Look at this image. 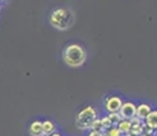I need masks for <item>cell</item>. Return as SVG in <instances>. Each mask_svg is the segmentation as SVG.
Wrapping results in <instances>:
<instances>
[{
    "mask_svg": "<svg viewBox=\"0 0 157 136\" xmlns=\"http://www.w3.org/2000/svg\"><path fill=\"white\" fill-rule=\"evenodd\" d=\"M123 105V99L119 95H111L104 99V108L108 113H116Z\"/></svg>",
    "mask_w": 157,
    "mask_h": 136,
    "instance_id": "cell-4",
    "label": "cell"
},
{
    "mask_svg": "<svg viewBox=\"0 0 157 136\" xmlns=\"http://www.w3.org/2000/svg\"><path fill=\"white\" fill-rule=\"evenodd\" d=\"M63 61L66 65L72 68H78L85 64L86 61V52L81 45L70 44L63 50Z\"/></svg>",
    "mask_w": 157,
    "mask_h": 136,
    "instance_id": "cell-2",
    "label": "cell"
},
{
    "mask_svg": "<svg viewBox=\"0 0 157 136\" xmlns=\"http://www.w3.org/2000/svg\"><path fill=\"white\" fill-rule=\"evenodd\" d=\"M116 127L119 128V131L122 132V134H127V132H130V129H131V123H130V120L122 119L119 123H117Z\"/></svg>",
    "mask_w": 157,
    "mask_h": 136,
    "instance_id": "cell-10",
    "label": "cell"
},
{
    "mask_svg": "<svg viewBox=\"0 0 157 136\" xmlns=\"http://www.w3.org/2000/svg\"><path fill=\"white\" fill-rule=\"evenodd\" d=\"M29 132L32 136H44V132H43V121H33L29 127Z\"/></svg>",
    "mask_w": 157,
    "mask_h": 136,
    "instance_id": "cell-6",
    "label": "cell"
},
{
    "mask_svg": "<svg viewBox=\"0 0 157 136\" xmlns=\"http://www.w3.org/2000/svg\"><path fill=\"white\" fill-rule=\"evenodd\" d=\"M101 125H102V129H108L109 127H112V123H111V120H109V117H108V114L107 116H104V117H101Z\"/></svg>",
    "mask_w": 157,
    "mask_h": 136,
    "instance_id": "cell-14",
    "label": "cell"
},
{
    "mask_svg": "<svg viewBox=\"0 0 157 136\" xmlns=\"http://www.w3.org/2000/svg\"><path fill=\"white\" fill-rule=\"evenodd\" d=\"M122 136H137V135H134V134H131V132H127V134H123Z\"/></svg>",
    "mask_w": 157,
    "mask_h": 136,
    "instance_id": "cell-16",
    "label": "cell"
},
{
    "mask_svg": "<svg viewBox=\"0 0 157 136\" xmlns=\"http://www.w3.org/2000/svg\"><path fill=\"white\" fill-rule=\"evenodd\" d=\"M104 134L108 135V136H122V135H123L122 132L119 131V128H117L116 125H112V127H109L108 129H105Z\"/></svg>",
    "mask_w": 157,
    "mask_h": 136,
    "instance_id": "cell-11",
    "label": "cell"
},
{
    "mask_svg": "<svg viewBox=\"0 0 157 136\" xmlns=\"http://www.w3.org/2000/svg\"><path fill=\"white\" fill-rule=\"evenodd\" d=\"M156 135H157V129H156Z\"/></svg>",
    "mask_w": 157,
    "mask_h": 136,
    "instance_id": "cell-20",
    "label": "cell"
},
{
    "mask_svg": "<svg viewBox=\"0 0 157 136\" xmlns=\"http://www.w3.org/2000/svg\"><path fill=\"white\" fill-rule=\"evenodd\" d=\"M90 129H94V131H102V132H104V129H102V125H101V120L98 119V117H96V119L93 120L92 125H90Z\"/></svg>",
    "mask_w": 157,
    "mask_h": 136,
    "instance_id": "cell-12",
    "label": "cell"
},
{
    "mask_svg": "<svg viewBox=\"0 0 157 136\" xmlns=\"http://www.w3.org/2000/svg\"><path fill=\"white\" fill-rule=\"evenodd\" d=\"M0 2H3V0H0Z\"/></svg>",
    "mask_w": 157,
    "mask_h": 136,
    "instance_id": "cell-21",
    "label": "cell"
},
{
    "mask_svg": "<svg viewBox=\"0 0 157 136\" xmlns=\"http://www.w3.org/2000/svg\"><path fill=\"white\" fill-rule=\"evenodd\" d=\"M43 132L45 136L53 134V132H56V125L53 121H51V120H45L43 121Z\"/></svg>",
    "mask_w": 157,
    "mask_h": 136,
    "instance_id": "cell-9",
    "label": "cell"
},
{
    "mask_svg": "<svg viewBox=\"0 0 157 136\" xmlns=\"http://www.w3.org/2000/svg\"><path fill=\"white\" fill-rule=\"evenodd\" d=\"M48 136H62L59 134V132H53V134H51V135H48Z\"/></svg>",
    "mask_w": 157,
    "mask_h": 136,
    "instance_id": "cell-17",
    "label": "cell"
},
{
    "mask_svg": "<svg viewBox=\"0 0 157 136\" xmlns=\"http://www.w3.org/2000/svg\"><path fill=\"white\" fill-rule=\"evenodd\" d=\"M150 112H152V108L147 104H140L137 106V113H135V116L141 120H145V117H146Z\"/></svg>",
    "mask_w": 157,
    "mask_h": 136,
    "instance_id": "cell-7",
    "label": "cell"
},
{
    "mask_svg": "<svg viewBox=\"0 0 157 136\" xmlns=\"http://www.w3.org/2000/svg\"><path fill=\"white\" fill-rule=\"evenodd\" d=\"M97 117V110L93 106H86L83 108L79 113L77 114V119H75V125L79 129H90L93 120Z\"/></svg>",
    "mask_w": 157,
    "mask_h": 136,
    "instance_id": "cell-3",
    "label": "cell"
},
{
    "mask_svg": "<svg viewBox=\"0 0 157 136\" xmlns=\"http://www.w3.org/2000/svg\"><path fill=\"white\" fill-rule=\"evenodd\" d=\"M102 134H104L102 131H94V129H92L87 136H102Z\"/></svg>",
    "mask_w": 157,
    "mask_h": 136,
    "instance_id": "cell-15",
    "label": "cell"
},
{
    "mask_svg": "<svg viewBox=\"0 0 157 136\" xmlns=\"http://www.w3.org/2000/svg\"><path fill=\"white\" fill-rule=\"evenodd\" d=\"M135 113H137V105L131 101L123 102L122 108L119 110V114L122 116V119L126 120H131L132 117H135Z\"/></svg>",
    "mask_w": 157,
    "mask_h": 136,
    "instance_id": "cell-5",
    "label": "cell"
},
{
    "mask_svg": "<svg viewBox=\"0 0 157 136\" xmlns=\"http://www.w3.org/2000/svg\"><path fill=\"white\" fill-rule=\"evenodd\" d=\"M102 136H108V135H105V134H102Z\"/></svg>",
    "mask_w": 157,
    "mask_h": 136,
    "instance_id": "cell-19",
    "label": "cell"
},
{
    "mask_svg": "<svg viewBox=\"0 0 157 136\" xmlns=\"http://www.w3.org/2000/svg\"><path fill=\"white\" fill-rule=\"evenodd\" d=\"M145 124L147 127H150L152 129H157V110H152L146 117H145Z\"/></svg>",
    "mask_w": 157,
    "mask_h": 136,
    "instance_id": "cell-8",
    "label": "cell"
},
{
    "mask_svg": "<svg viewBox=\"0 0 157 136\" xmlns=\"http://www.w3.org/2000/svg\"><path fill=\"white\" fill-rule=\"evenodd\" d=\"M140 136H153V135H146V134H142V135H140Z\"/></svg>",
    "mask_w": 157,
    "mask_h": 136,
    "instance_id": "cell-18",
    "label": "cell"
},
{
    "mask_svg": "<svg viewBox=\"0 0 157 136\" xmlns=\"http://www.w3.org/2000/svg\"><path fill=\"white\" fill-rule=\"evenodd\" d=\"M74 13L67 7H60L53 10L49 15V23L56 30H68L74 25Z\"/></svg>",
    "mask_w": 157,
    "mask_h": 136,
    "instance_id": "cell-1",
    "label": "cell"
},
{
    "mask_svg": "<svg viewBox=\"0 0 157 136\" xmlns=\"http://www.w3.org/2000/svg\"><path fill=\"white\" fill-rule=\"evenodd\" d=\"M108 117H109L112 125H117V123L122 120V116L119 114V112H116V113H109V114H108Z\"/></svg>",
    "mask_w": 157,
    "mask_h": 136,
    "instance_id": "cell-13",
    "label": "cell"
}]
</instances>
